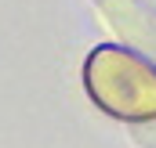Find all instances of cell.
<instances>
[{
  "label": "cell",
  "mask_w": 156,
  "mask_h": 148,
  "mask_svg": "<svg viewBox=\"0 0 156 148\" xmlns=\"http://www.w3.org/2000/svg\"><path fill=\"white\" fill-rule=\"evenodd\" d=\"M83 87L98 109L116 119H156V65L127 47H94L83 65Z\"/></svg>",
  "instance_id": "6da1fadb"
}]
</instances>
